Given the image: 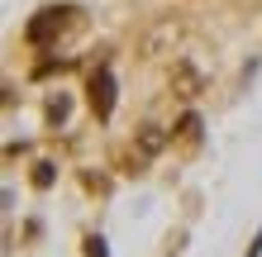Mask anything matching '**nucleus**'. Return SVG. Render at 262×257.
I'll use <instances>...</instances> for the list:
<instances>
[{"label": "nucleus", "instance_id": "nucleus-1", "mask_svg": "<svg viewBox=\"0 0 262 257\" xmlns=\"http://www.w3.org/2000/svg\"><path fill=\"white\" fill-rule=\"evenodd\" d=\"M76 14H81V10H72V5H48V10H38L34 19L24 24V43L48 48V43H57V38H62L67 29L76 24Z\"/></svg>", "mask_w": 262, "mask_h": 257}, {"label": "nucleus", "instance_id": "nucleus-2", "mask_svg": "<svg viewBox=\"0 0 262 257\" xmlns=\"http://www.w3.org/2000/svg\"><path fill=\"white\" fill-rule=\"evenodd\" d=\"M86 100H91V110H96V119H110L115 114V77H110V67H96V72H91Z\"/></svg>", "mask_w": 262, "mask_h": 257}, {"label": "nucleus", "instance_id": "nucleus-3", "mask_svg": "<svg viewBox=\"0 0 262 257\" xmlns=\"http://www.w3.org/2000/svg\"><path fill=\"white\" fill-rule=\"evenodd\" d=\"M158 148H162V129L158 124H143V129H138V157H152Z\"/></svg>", "mask_w": 262, "mask_h": 257}, {"label": "nucleus", "instance_id": "nucleus-4", "mask_svg": "<svg viewBox=\"0 0 262 257\" xmlns=\"http://www.w3.org/2000/svg\"><path fill=\"white\" fill-rule=\"evenodd\" d=\"M177 138L186 143V148H191V143L200 138V119H195V114H186V119H181V124H177Z\"/></svg>", "mask_w": 262, "mask_h": 257}, {"label": "nucleus", "instance_id": "nucleus-5", "mask_svg": "<svg viewBox=\"0 0 262 257\" xmlns=\"http://www.w3.org/2000/svg\"><path fill=\"white\" fill-rule=\"evenodd\" d=\"M248 257H262V233L253 238V248H248Z\"/></svg>", "mask_w": 262, "mask_h": 257}]
</instances>
